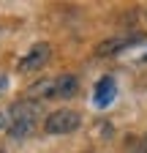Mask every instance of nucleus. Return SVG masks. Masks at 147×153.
I'll list each match as a JSON object with an SVG mask.
<instances>
[{"label": "nucleus", "instance_id": "nucleus-1", "mask_svg": "<svg viewBox=\"0 0 147 153\" xmlns=\"http://www.w3.org/2000/svg\"><path fill=\"white\" fill-rule=\"evenodd\" d=\"M82 123L79 118V112H74V109H54L46 115V120H44V131L46 134H71V131H76Z\"/></svg>", "mask_w": 147, "mask_h": 153}, {"label": "nucleus", "instance_id": "nucleus-2", "mask_svg": "<svg viewBox=\"0 0 147 153\" xmlns=\"http://www.w3.org/2000/svg\"><path fill=\"white\" fill-rule=\"evenodd\" d=\"M38 115H41V107L33 99H19V101H14L11 109H8L11 123H38Z\"/></svg>", "mask_w": 147, "mask_h": 153}, {"label": "nucleus", "instance_id": "nucleus-3", "mask_svg": "<svg viewBox=\"0 0 147 153\" xmlns=\"http://www.w3.org/2000/svg\"><path fill=\"white\" fill-rule=\"evenodd\" d=\"M46 60H49V44H35V47L22 57V60H19V71H22V74L41 71Z\"/></svg>", "mask_w": 147, "mask_h": 153}, {"label": "nucleus", "instance_id": "nucleus-4", "mask_svg": "<svg viewBox=\"0 0 147 153\" xmlns=\"http://www.w3.org/2000/svg\"><path fill=\"white\" fill-rule=\"evenodd\" d=\"M76 93H79V79L74 74H60L57 79H54V96H60V99H74Z\"/></svg>", "mask_w": 147, "mask_h": 153}, {"label": "nucleus", "instance_id": "nucleus-5", "mask_svg": "<svg viewBox=\"0 0 147 153\" xmlns=\"http://www.w3.org/2000/svg\"><path fill=\"white\" fill-rule=\"evenodd\" d=\"M139 41V36H134V38H109V41H104V44H98V49H96V55H115V52H120V49H125V47H131V44H136Z\"/></svg>", "mask_w": 147, "mask_h": 153}, {"label": "nucleus", "instance_id": "nucleus-6", "mask_svg": "<svg viewBox=\"0 0 147 153\" xmlns=\"http://www.w3.org/2000/svg\"><path fill=\"white\" fill-rule=\"evenodd\" d=\"M49 96H54V79H41L27 88V99L38 101V99H49Z\"/></svg>", "mask_w": 147, "mask_h": 153}, {"label": "nucleus", "instance_id": "nucleus-7", "mask_svg": "<svg viewBox=\"0 0 147 153\" xmlns=\"http://www.w3.org/2000/svg\"><path fill=\"white\" fill-rule=\"evenodd\" d=\"M112 99H115V79H112V76H104V79L96 85V101L104 107V104H109Z\"/></svg>", "mask_w": 147, "mask_h": 153}, {"label": "nucleus", "instance_id": "nucleus-8", "mask_svg": "<svg viewBox=\"0 0 147 153\" xmlns=\"http://www.w3.org/2000/svg\"><path fill=\"white\" fill-rule=\"evenodd\" d=\"M35 126H38V123H11L8 126V137H14V140H27V137L35 134Z\"/></svg>", "mask_w": 147, "mask_h": 153}, {"label": "nucleus", "instance_id": "nucleus-9", "mask_svg": "<svg viewBox=\"0 0 147 153\" xmlns=\"http://www.w3.org/2000/svg\"><path fill=\"white\" fill-rule=\"evenodd\" d=\"M125 153H147V140H128Z\"/></svg>", "mask_w": 147, "mask_h": 153}, {"label": "nucleus", "instance_id": "nucleus-10", "mask_svg": "<svg viewBox=\"0 0 147 153\" xmlns=\"http://www.w3.org/2000/svg\"><path fill=\"white\" fill-rule=\"evenodd\" d=\"M6 126H11V118H8L6 112H0V131H3Z\"/></svg>", "mask_w": 147, "mask_h": 153}]
</instances>
